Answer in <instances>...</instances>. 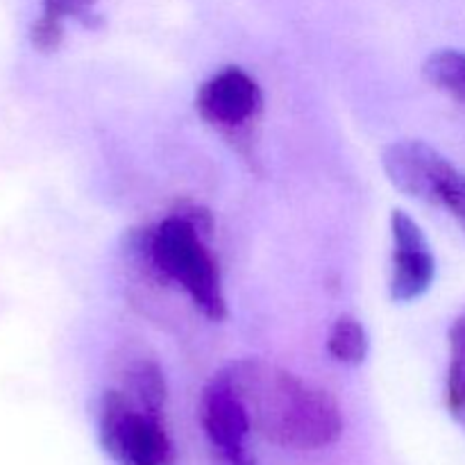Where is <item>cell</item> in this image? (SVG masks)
I'll return each mask as SVG.
<instances>
[{
	"instance_id": "6da1fadb",
	"label": "cell",
	"mask_w": 465,
	"mask_h": 465,
	"mask_svg": "<svg viewBox=\"0 0 465 465\" xmlns=\"http://www.w3.org/2000/svg\"><path fill=\"white\" fill-rule=\"evenodd\" d=\"M221 372L239 391L252 422L271 443L322 450L339 440L343 416L327 391L257 359L234 361Z\"/></svg>"
},
{
	"instance_id": "7a4b0ae2",
	"label": "cell",
	"mask_w": 465,
	"mask_h": 465,
	"mask_svg": "<svg viewBox=\"0 0 465 465\" xmlns=\"http://www.w3.org/2000/svg\"><path fill=\"white\" fill-rule=\"evenodd\" d=\"M136 248L159 277L175 282L209 321L227 316L221 272L204 245V234L184 216L173 213L139 236Z\"/></svg>"
},
{
	"instance_id": "3957f363",
	"label": "cell",
	"mask_w": 465,
	"mask_h": 465,
	"mask_svg": "<svg viewBox=\"0 0 465 465\" xmlns=\"http://www.w3.org/2000/svg\"><path fill=\"white\" fill-rule=\"evenodd\" d=\"M98 430L103 448L121 465L173 463V445L162 418L145 413L123 391L103 395Z\"/></svg>"
},
{
	"instance_id": "277c9868",
	"label": "cell",
	"mask_w": 465,
	"mask_h": 465,
	"mask_svg": "<svg viewBox=\"0 0 465 465\" xmlns=\"http://www.w3.org/2000/svg\"><path fill=\"white\" fill-rule=\"evenodd\" d=\"M393 262L389 291L393 302H413L431 289L436 277V259L420 225L402 209L391 213Z\"/></svg>"
},
{
	"instance_id": "5b68a950",
	"label": "cell",
	"mask_w": 465,
	"mask_h": 465,
	"mask_svg": "<svg viewBox=\"0 0 465 465\" xmlns=\"http://www.w3.org/2000/svg\"><path fill=\"white\" fill-rule=\"evenodd\" d=\"M263 94L257 82L241 68L230 66L203 82L195 94L200 116L221 130H236L259 116Z\"/></svg>"
},
{
	"instance_id": "8992f818",
	"label": "cell",
	"mask_w": 465,
	"mask_h": 465,
	"mask_svg": "<svg viewBox=\"0 0 465 465\" xmlns=\"http://www.w3.org/2000/svg\"><path fill=\"white\" fill-rule=\"evenodd\" d=\"M386 177L400 193L420 203L436 204L440 180L452 162L425 141H395L381 153Z\"/></svg>"
},
{
	"instance_id": "52a82bcc",
	"label": "cell",
	"mask_w": 465,
	"mask_h": 465,
	"mask_svg": "<svg viewBox=\"0 0 465 465\" xmlns=\"http://www.w3.org/2000/svg\"><path fill=\"white\" fill-rule=\"evenodd\" d=\"M200 422L213 454L245 450V436L252 427L248 407L239 391L223 372H216L200 398Z\"/></svg>"
},
{
	"instance_id": "ba28073f",
	"label": "cell",
	"mask_w": 465,
	"mask_h": 465,
	"mask_svg": "<svg viewBox=\"0 0 465 465\" xmlns=\"http://www.w3.org/2000/svg\"><path fill=\"white\" fill-rule=\"evenodd\" d=\"M166 393V380L154 361H136L127 368L125 395L145 413L162 418Z\"/></svg>"
},
{
	"instance_id": "9c48e42d",
	"label": "cell",
	"mask_w": 465,
	"mask_h": 465,
	"mask_svg": "<svg viewBox=\"0 0 465 465\" xmlns=\"http://www.w3.org/2000/svg\"><path fill=\"white\" fill-rule=\"evenodd\" d=\"M368 334L366 327L354 316H341L331 325L327 336V352L331 359L345 366H361L368 357Z\"/></svg>"
},
{
	"instance_id": "30bf717a",
	"label": "cell",
	"mask_w": 465,
	"mask_h": 465,
	"mask_svg": "<svg viewBox=\"0 0 465 465\" xmlns=\"http://www.w3.org/2000/svg\"><path fill=\"white\" fill-rule=\"evenodd\" d=\"M422 71H425L430 84L465 104V53L461 50H439L427 59Z\"/></svg>"
},
{
	"instance_id": "8fae6325",
	"label": "cell",
	"mask_w": 465,
	"mask_h": 465,
	"mask_svg": "<svg viewBox=\"0 0 465 465\" xmlns=\"http://www.w3.org/2000/svg\"><path fill=\"white\" fill-rule=\"evenodd\" d=\"M448 407L454 416L465 418V312L450 327Z\"/></svg>"
},
{
	"instance_id": "7c38bea8",
	"label": "cell",
	"mask_w": 465,
	"mask_h": 465,
	"mask_svg": "<svg viewBox=\"0 0 465 465\" xmlns=\"http://www.w3.org/2000/svg\"><path fill=\"white\" fill-rule=\"evenodd\" d=\"M436 207L448 209L465 230V175L454 163L440 180L439 193H436Z\"/></svg>"
},
{
	"instance_id": "4fadbf2b",
	"label": "cell",
	"mask_w": 465,
	"mask_h": 465,
	"mask_svg": "<svg viewBox=\"0 0 465 465\" xmlns=\"http://www.w3.org/2000/svg\"><path fill=\"white\" fill-rule=\"evenodd\" d=\"M98 0H44V14L64 21V18H75L86 27H100L103 18L94 12Z\"/></svg>"
},
{
	"instance_id": "5bb4252c",
	"label": "cell",
	"mask_w": 465,
	"mask_h": 465,
	"mask_svg": "<svg viewBox=\"0 0 465 465\" xmlns=\"http://www.w3.org/2000/svg\"><path fill=\"white\" fill-rule=\"evenodd\" d=\"M30 41L39 53H54L64 41V21L41 14L30 30Z\"/></svg>"
},
{
	"instance_id": "9a60e30c",
	"label": "cell",
	"mask_w": 465,
	"mask_h": 465,
	"mask_svg": "<svg viewBox=\"0 0 465 465\" xmlns=\"http://www.w3.org/2000/svg\"><path fill=\"white\" fill-rule=\"evenodd\" d=\"M216 465H257L254 459L250 457L248 450H239V452H218L213 454Z\"/></svg>"
}]
</instances>
